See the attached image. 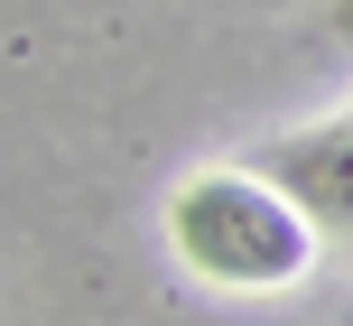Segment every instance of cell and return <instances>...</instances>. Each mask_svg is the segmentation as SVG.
Returning <instances> with one entry per match:
<instances>
[{"label": "cell", "mask_w": 353, "mask_h": 326, "mask_svg": "<svg viewBox=\"0 0 353 326\" xmlns=\"http://www.w3.org/2000/svg\"><path fill=\"white\" fill-rule=\"evenodd\" d=\"M168 242L214 289H288V280H307V261H316V215H307L279 178L205 168V178H186L168 196Z\"/></svg>", "instance_id": "6da1fadb"}, {"label": "cell", "mask_w": 353, "mask_h": 326, "mask_svg": "<svg viewBox=\"0 0 353 326\" xmlns=\"http://www.w3.org/2000/svg\"><path fill=\"white\" fill-rule=\"evenodd\" d=\"M270 178H279L316 224L353 233V112H344V122H325V131L279 140V149H270Z\"/></svg>", "instance_id": "7a4b0ae2"}, {"label": "cell", "mask_w": 353, "mask_h": 326, "mask_svg": "<svg viewBox=\"0 0 353 326\" xmlns=\"http://www.w3.org/2000/svg\"><path fill=\"white\" fill-rule=\"evenodd\" d=\"M335 28H344V37H353V0H335Z\"/></svg>", "instance_id": "3957f363"}]
</instances>
